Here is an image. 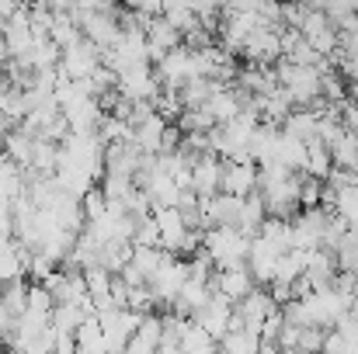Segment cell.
<instances>
[{
  "label": "cell",
  "mask_w": 358,
  "mask_h": 354,
  "mask_svg": "<svg viewBox=\"0 0 358 354\" xmlns=\"http://www.w3.org/2000/svg\"><path fill=\"white\" fill-rule=\"evenodd\" d=\"M247 250H250V239L240 236L237 230H227V226H213L209 233L202 236V253L213 260L216 271L247 267Z\"/></svg>",
  "instance_id": "1"
},
{
  "label": "cell",
  "mask_w": 358,
  "mask_h": 354,
  "mask_svg": "<svg viewBox=\"0 0 358 354\" xmlns=\"http://www.w3.org/2000/svg\"><path fill=\"white\" fill-rule=\"evenodd\" d=\"M101 66V49L98 45H91L84 35L73 42V45H66L63 52H59V77L63 80H91V73Z\"/></svg>",
  "instance_id": "2"
},
{
  "label": "cell",
  "mask_w": 358,
  "mask_h": 354,
  "mask_svg": "<svg viewBox=\"0 0 358 354\" xmlns=\"http://www.w3.org/2000/svg\"><path fill=\"white\" fill-rule=\"evenodd\" d=\"M185 281H188V267H185L178 257H167V260L157 267V274L146 281V288H150L153 302L174 306L178 295H181V288H185Z\"/></svg>",
  "instance_id": "3"
},
{
  "label": "cell",
  "mask_w": 358,
  "mask_h": 354,
  "mask_svg": "<svg viewBox=\"0 0 358 354\" xmlns=\"http://www.w3.org/2000/svg\"><path fill=\"white\" fill-rule=\"evenodd\" d=\"M285 250H278L275 243L254 236L250 239V250H247V274L254 278V285H271L275 281V267H278V257Z\"/></svg>",
  "instance_id": "4"
},
{
  "label": "cell",
  "mask_w": 358,
  "mask_h": 354,
  "mask_svg": "<svg viewBox=\"0 0 358 354\" xmlns=\"http://www.w3.org/2000/svg\"><path fill=\"white\" fill-rule=\"evenodd\" d=\"M275 309H278V306L271 302L268 288H254L247 299H240L237 306H234V316L240 320V327H243L247 334H261V323H264Z\"/></svg>",
  "instance_id": "5"
},
{
  "label": "cell",
  "mask_w": 358,
  "mask_h": 354,
  "mask_svg": "<svg viewBox=\"0 0 358 354\" xmlns=\"http://www.w3.org/2000/svg\"><path fill=\"white\" fill-rule=\"evenodd\" d=\"M220 184H223V160L213 156V153L199 156L195 167H192V191H195V198H216Z\"/></svg>",
  "instance_id": "6"
},
{
  "label": "cell",
  "mask_w": 358,
  "mask_h": 354,
  "mask_svg": "<svg viewBox=\"0 0 358 354\" xmlns=\"http://www.w3.org/2000/svg\"><path fill=\"white\" fill-rule=\"evenodd\" d=\"M230 316H234V306L227 302V299H220V295H213L195 316H192V323H199L213 341H223L227 334H230Z\"/></svg>",
  "instance_id": "7"
},
{
  "label": "cell",
  "mask_w": 358,
  "mask_h": 354,
  "mask_svg": "<svg viewBox=\"0 0 358 354\" xmlns=\"http://www.w3.org/2000/svg\"><path fill=\"white\" fill-rule=\"evenodd\" d=\"M240 52L250 59V66H271V63H278V59H282L278 31H268V28L250 31V38L243 42V49H240Z\"/></svg>",
  "instance_id": "8"
},
{
  "label": "cell",
  "mask_w": 358,
  "mask_h": 354,
  "mask_svg": "<svg viewBox=\"0 0 358 354\" xmlns=\"http://www.w3.org/2000/svg\"><path fill=\"white\" fill-rule=\"evenodd\" d=\"M139 160H143V153H139L132 142L105 146V156H101V163H105V177H125V181H132L136 170H139Z\"/></svg>",
  "instance_id": "9"
},
{
  "label": "cell",
  "mask_w": 358,
  "mask_h": 354,
  "mask_svg": "<svg viewBox=\"0 0 358 354\" xmlns=\"http://www.w3.org/2000/svg\"><path fill=\"white\" fill-rule=\"evenodd\" d=\"M257 191V163H227L223 160V184L220 195H234V198H247Z\"/></svg>",
  "instance_id": "10"
},
{
  "label": "cell",
  "mask_w": 358,
  "mask_h": 354,
  "mask_svg": "<svg viewBox=\"0 0 358 354\" xmlns=\"http://www.w3.org/2000/svg\"><path fill=\"white\" fill-rule=\"evenodd\" d=\"M213 285V292L220 295V299H227L230 306H237L240 299H247L257 285H254V278L247 274V267H237V271H216V278L209 281Z\"/></svg>",
  "instance_id": "11"
},
{
  "label": "cell",
  "mask_w": 358,
  "mask_h": 354,
  "mask_svg": "<svg viewBox=\"0 0 358 354\" xmlns=\"http://www.w3.org/2000/svg\"><path fill=\"white\" fill-rule=\"evenodd\" d=\"M303 278L310 281L313 292H327L338 278V264H334V253L331 250H310L306 253V271Z\"/></svg>",
  "instance_id": "12"
},
{
  "label": "cell",
  "mask_w": 358,
  "mask_h": 354,
  "mask_svg": "<svg viewBox=\"0 0 358 354\" xmlns=\"http://www.w3.org/2000/svg\"><path fill=\"white\" fill-rule=\"evenodd\" d=\"M31 146H35V139H31L28 132L10 128V132L3 135V160L14 163L17 170H28V163H31Z\"/></svg>",
  "instance_id": "13"
},
{
  "label": "cell",
  "mask_w": 358,
  "mask_h": 354,
  "mask_svg": "<svg viewBox=\"0 0 358 354\" xmlns=\"http://www.w3.org/2000/svg\"><path fill=\"white\" fill-rule=\"evenodd\" d=\"M209 115H213V121H216V128L220 125H227V121H234V118L240 115V98H237V91H216L206 105H202Z\"/></svg>",
  "instance_id": "14"
},
{
  "label": "cell",
  "mask_w": 358,
  "mask_h": 354,
  "mask_svg": "<svg viewBox=\"0 0 358 354\" xmlns=\"http://www.w3.org/2000/svg\"><path fill=\"white\" fill-rule=\"evenodd\" d=\"M73 348H77V354H108L105 351V334H101V327H98L94 316H87V320L77 327Z\"/></svg>",
  "instance_id": "15"
},
{
  "label": "cell",
  "mask_w": 358,
  "mask_h": 354,
  "mask_svg": "<svg viewBox=\"0 0 358 354\" xmlns=\"http://www.w3.org/2000/svg\"><path fill=\"white\" fill-rule=\"evenodd\" d=\"M216 91H227V87H220V84H213V80H188V84L178 91V101H181L185 112H195V108H202Z\"/></svg>",
  "instance_id": "16"
},
{
  "label": "cell",
  "mask_w": 358,
  "mask_h": 354,
  "mask_svg": "<svg viewBox=\"0 0 358 354\" xmlns=\"http://www.w3.org/2000/svg\"><path fill=\"white\" fill-rule=\"evenodd\" d=\"M334 170V163H331V149L320 142V139H313V142H306V177H313V181H327V174Z\"/></svg>",
  "instance_id": "17"
},
{
  "label": "cell",
  "mask_w": 358,
  "mask_h": 354,
  "mask_svg": "<svg viewBox=\"0 0 358 354\" xmlns=\"http://www.w3.org/2000/svg\"><path fill=\"white\" fill-rule=\"evenodd\" d=\"M331 163H334L338 170H352V174H358V135L355 132L345 128V135L331 146Z\"/></svg>",
  "instance_id": "18"
},
{
  "label": "cell",
  "mask_w": 358,
  "mask_h": 354,
  "mask_svg": "<svg viewBox=\"0 0 358 354\" xmlns=\"http://www.w3.org/2000/svg\"><path fill=\"white\" fill-rule=\"evenodd\" d=\"M282 132L289 135V139H296V142H313L317 139V115L313 112H292V115L282 121Z\"/></svg>",
  "instance_id": "19"
},
{
  "label": "cell",
  "mask_w": 358,
  "mask_h": 354,
  "mask_svg": "<svg viewBox=\"0 0 358 354\" xmlns=\"http://www.w3.org/2000/svg\"><path fill=\"white\" fill-rule=\"evenodd\" d=\"M167 260V253L160 246H132V257H129V267H136L143 274V281H150L157 274V267Z\"/></svg>",
  "instance_id": "20"
},
{
  "label": "cell",
  "mask_w": 358,
  "mask_h": 354,
  "mask_svg": "<svg viewBox=\"0 0 358 354\" xmlns=\"http://www.w3.org/2000/svg\"><path fill=\"white\" fill-rule=\"evenodd\" d=\"M24 306H28V281H10V285H3V292H0V309H3L14 323L24 316Z\"/></svg>",
  "instance_id": "21"
},
{
  "label": "cell",
  "mask_w": 358,
  "mask_h": 354,
  "mask_svg": "<svg viewBox=\"0 0 358 354\" xmlns=\"http://www.w3.org/2000/svg\"><path fill=\"white\" fill-rule=\"evenodd\" d=\"M87 316L77 309V306H52V313H49V327L56 330V334H77V327L84 323Z\"/></svg>",
  "instance_id": "22"
},
{
  "label": "cell",
  "mask_w": 358,
  "mask_h": 354,
  "mask_svg": "<svg viewBox=\"0 0 358 354\" xmlns=\"http://www.w3.org/2000/svg\"><path fill=\"white\" fill-rule=\"evenodd\" d=\"M334 216H341L348 226H358V188L334 191Z\"/></svg>",
  "instance_id": "23"
},
{
  "label": "cell",
  "mask_w": 358,
  "mask_h": 354,
  "mask_svg": "<svg viewBox=\"0 0 358 354\" xmlns=\"http://www.w3.org/2000/svg\"><path fill=\"white\" fill-rule=\"evenodd\" d=\"M80 274H84V288H87L91 299H105V295H112V274H108V271H101V267H87V271H80Z\"/></svg>",
  "instance_id": "24"
},
{
  "label": "cell",
  "mask_w": 358,
  "mask_h": 354,
  "mask_svg": "<svg viewBox=\"0 0 358 354\" xmlns=\"http://www.w3.org/2000/svg\"><path fill=\"white\" fill-rule=\"evenodd\" d=\"M257 348H261V337L240 330V334H227L223 337V351L220 354H257Z\"/></svg>",
  "instance_id": "25"
},
{
  "label": "cell",
  "mask_w": 358,
  "mask_h": 354,
  "mask_svg": "<svg viewBox=\"0 0 358 354\" xmlns=\"http://www.w3.org/2000/svg\"><path fill=\"white\" fill-rule=\"evenodd\" d=\"M324 341H327V330H320V327H299V341H296V351L292 354H320L324 351Z\"/></svg>",
  "instance_id": "26"
},
{
  "label": "cell",
  "mask_w": 358,
  "mask_h": 354,
  "mask_svg": "<svg viewBox=\"0 0 358 354\" xmlns=\"http://www.w3.org/2000/svg\"><path fill=\"white\" fill-rule=\"evenodd\" d=\"M132 246H160V230L153 223V216L139 219L136 230H132Z\"/></svg>",
  "instance_id": "27"
},
{
  "label": "cell",
  "mask_w": 358,
  "mask_h": 354,
  "mask_svg": "<svg viewBox=\"0 0 358 354\" xmlns=\"http://www.w3.org/2000/svg\"><path fill=\"white\" fill-rule=\"evenodd\" d=\"M320 195H324V184L303 174V184H299V209H303V212H306V209H320Z\"/></svg>",
  "instance_id": "28"
},
{
  "label": "cell",
  "mask_w": 358,
  "mask_h": 354,
  "mask_svg": "<svg viewBox=\"0 0 358 354\" xmlns=\"http://www.w3.org/2000/svg\"><path fill=\"white\" fill-rule=\"evenodd\" d=\"M52 271H56V260L52 257H45V253H31L28 257V274L35 278V285H42Z\"/></svg>",
  "instance_id": "29"
},
{
  "label": "cell",
  "mask_w": 358,
  "mask_h": 354,
  "mask_svg": "<svg viewBox=\"0 0 358 354\" xmlns=\"http://www.w3.org/2000/svg\"><path fill=\"white\" fill-rule=\"evenodd\" d=\"M282 330H285V316H282V309H275V313L261 323V334H257V337H261V341H278Z\"/></svg>",
  "instance_id": "30"
},
{
  "label": "cell",
  "mask_w": 358,
  "mask_h": 354,
  "mask_svg": "<svg viewBox=\"0 0 358 354\" xmlns=\"http://www.w3.org/2000/svg\"><path fill=\"white\" fill-rule=\"evenodd\" d=\"M341 125H345L348 132H355L358 135V105H352V101L345 105V112H341Z\"/></svg>",
  "instance_id": "31"
},
{
  "label": "cell",
  "mask_w": 358,
  "mask_h": 354,
  "mask_svg": "<svg viewBox=\"0 0 358 354\" xmlns=\"http://www.w3.org/2000/svg\"><path fill=\"white\" fill-rule=\"evenodd\" d=\"M348 313L358 320V285H355V292H352V309H348Z\"/></svg>",
  "instance_id": "32"
},
{
  "label": "cell",
  "mask_w": 358,
  "mask_h": 354,
  "mask_svg": "<svg viewBox=\"0 0 358 354\" xmlns=\"http://www.w3.org/2000/svg\"><path fill=\"white\" fill-rule=\"evenodd\" d=\"M0 292H3V278H0Z\"/></svg>",
  "instance_id": "33"
}]
</instances>
